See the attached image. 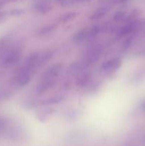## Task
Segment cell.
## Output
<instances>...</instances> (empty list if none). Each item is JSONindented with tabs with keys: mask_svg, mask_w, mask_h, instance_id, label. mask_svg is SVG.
<instances>
[{
	"mask_svg": "<svg viewBox=\"0 0 145 146\" xmlns=\"http://www.w3.org/2000/svg\"><path fill=\"white\" fill-rule=\"evenodd\" d=\"M122 65V60L120 58H114L105 61L102 65V69L104 71H114L118 69Z\"/></svg>",
	"mask_w": 145,
	"mask_h": 146,
	"instance_id": "1",
	"label": "cell"
},
{
	"mask_svg": "<svg viewBox=\"0 0 145 146\" xmlns=\"http://www.w3.org/2000/svg\"><path fill=\"white\" fill-rule=\"evenodd\" d=\"M21 57V51L18 49H14L9 53L3 61V64L5 66H11L18 62Z\"/></svg>",
	"mask_w": 145,
	"mask_h": 146,
	"instance_id": "2",
	"label": "cell"
},
{
	"mask_svg": "<svg viewBox=\"0 0 145 146\" xmlns=\"http://www.w3.org/2000/svg\"><path fill=\"white\" fill-rule=\"evenodd\" d=\"M40 58V54L38 52H35L31 54L28 56L26 61V64L23 69L29 72L32 68H34L37 64H38Z\"/></svg>",
	"mask_w": 145,
	"mask_h": 146,
	"instance_id": "3",
	"label": "cell"
},
{
	"mask_svg": "<svg viewBox=\"0 0 145 146\" xmlns=\"http://www.w3.org/2000/svg\"><path fill=\"white\" fill-rule=\"evenodd\" d=\"M101 52V48L99 46H95L93 48H91L89 51V52L87 54L86 58H85V64H90L92 63L95 62L98 60V58H100V56Z\"/></svg>",
	"mask_w": 145,
	"mask_h": 146,
	"instance_id": "4",
	"label": "cell"
},
{
	"mask_svg": "<svg viewBox=\"0 0 145 146\" xmlns=\"http://www.w3.org/2000/svg\"><path fill=\"white\" fill-rule=\"evenodd\" d=\"M63 69V64H54L53 66L51 67L49 69L47 70L45 73H44L43 78H53V77L58 76L61 72Z\"/></svg>",
	"mask_w": 145,
	"mask_h": 146,
	"instance_id": "5",
	"label": "cell"
},
{
	"mask_svg": "<svg viewBox=\"0 0 145 146\" xmlns=\"http://www.w3.org/2000/svg\"><path fill=\"white\" fill-rule=\"evenodd\" d=\"M54 84H55V81L53 78H43L42 81L37 86V92L39 94H44L47 90L52 88Z\"/></svg>",
	"mask_w": 145,
	"mask_h": 146,
	"instance_id": "6",
	"label": "cell"
},
{
	"mask_svg": "<svg viewBox=\"0 0 145 146\" xmlns=\"http://www.w3.org/2000/svg\"><path fill=\"white\" fill-rule=\"evenodd\" d=\"M31 80V75L29 72L22 68L18 73L16 78V81L19 86H25L29 83Z\"/></svg>",
	"mask_w": 145,
	"mask_h": 146,
	"instance_id": "7",
	"label": "cell"
},
{
	"mask_svg": "<svg viewBox=\"0 0 145 146\" xmlns=\"http://www.w3.org/2000/svg\"><path fill=\"white\" fill-rule=\"evenodd\" d=\"M34 9L37 12L40 13V14H45L51 11L52 9V6L45 1H40L36 3L34 5Z\"/></svg>",
	"mask_w": 145,
	"mask_h": 146,
	"instance_id": "8",
	"label": "cell"
},
{
	"mask_svg": "<svg viewBox=\"0 0 145 146\" xmlns=\"http://www.w3.org/2000/svg\"><path fill=\"white\" fill-rule=\"evenodd\" d=\"M91 78V74L89 72H85L83 74H80L76 81V85L78 86H84L88 85L90 82V80Z\"/></svg>",
	"mask_w": 145,
	"mask_h": 146,
	"instance_id": "9",
	"label": "cell"
},
{
	"mask_svg": "<svg viewBox=\"0 0 145 146\" xmlns=\"http://www.w3.org/2000/svg\"><path fill=\"white\" fill-rule=\"evenodd\" d=\"M54 110L53 109H45L42 110V111H39L37 113L36 116L39 121L41 122H45V121L49 119L52 114L53 113Z\"/></svg>",
	"mask_w": 145,
	"mask_h": 146,
	"instance_id": "10",
	"label": "cell"
},
{
	"mask_svg": "<svg viewBox=\"0 0 145 146\" xmlns=\"http://www.w3.org/2000/svg\"><path fill=\"white\" fill-rule=\"evenodd\" d=\"M88 37V31L86 29H81L77 32L72 37V41L75 44H79Z\"/></svg>",
	"mask_w": 145,
	"mask_h": 146,
	"instance_id": "11",
	"label": "cell"
},
{
	"mask_svg": "<svg viewBox=\"0 0 145 146\" xmlns=\"http://www.w3.org/2000/svg\"><path fill=\"white\" fill-rule=\"evenodd\" d=\"M108 11V8L107 7H102V8H100L99 9L96 10L92 15L90 16V19L91 20H98L102 18L105 14H107V12Z\"/></svg>",
	"mask_w": 145,
	"mask_h": 146,
	"instance_id": "12",
	"label": "cell"
},
{
	"mask_svg": "<svg viewBox=\"0 0 145 146\" xmlns=\"http://www.w3.org/2000/svg\"><path fill=\"white\" fill-rule=\"evenodd\" d=\"M63 100V97L61 96H53L52 98L45 100V101H44L41 103V104L44 106L53 105V104H59Z\"/></svg>",
	"mask_w": 145,
	"mask_h": 146,
	"instance_id": "13",
	"label": "cell"
},
{
	"mask_svg": "<svg viewBox=\"0 0 145 146\" xmlns=\"http://www.w3.org/2000/svg\"><path fill=\"white\" fill-rule=\"evenodd\" d=\"M77 16V13L75 11H69V12H67L65 14H63L61 17H60V21H62V22H67V21H69L73 19L74 18H75Z\"/></svg>",
	"mask_w": 145,
	"mask_h": 146,
	"instance_id": "14",
	"label": "cell"
},
{
	"mask_svg": "<svg viewBox=\"0 0 145 146\" xmlns=\"http://www.w3.org/2000/svg\"><path fill=\"white\" fill-rule=\"evenodd\" d=\"M100 31V27L98 26H94L90 29V31H88V37L87 38H93L96 36Z\"/></svg>",
	"mask_w": 145,
	"mask_h": 146,
	"instance_id": "15",
	"label": "cell"
},
{
	"mask_svg": "<svg viewBox=\"0 0 145 146\" xmlns=\"http://www.w3.org/2000/svg\"><path fill=\"white\" fill-rule=\"evenodd\" d=\"M56 24H48V25L45 26L40 31V34L41 35H44V34H46L50 33L51 31H52L56 27Z\"/></svg>",
	"mask_w": 145,
	"mask_h": 146,
	"instance_id": "16",
	"label": "cell"
},
{
	"mask_svg": "<svg viewBox=\"0 0 145 146\" xmlns=\"http://www.w3.org/2000/svg\"><path fill=\"white\" fill-rule=\"evenodd\" d=\"M52 55L53 53L51 51H47V52L42 54V55L40 54V58L38 64H44V63H45L46 61H48L52 57Z\"/></svg>",
	"mask_w": 145,
	"mask_h": 146,
	"instance_id": "17",
	"label": "cell"
},
{
	"mask_svg": "<svg viewBox=\"0 0 145 146\" xmlns=\"http://www.w3.org/2000/svg\"><path fill=\"white\" fill-rule=\"evenodd\" d=\"M125 17V13L123 12V11H117L113 17V19L115 20V21H122V19H124V18Z\"/></svg>",
	"mask_w": 145,
	"mask_h": 146,
	"instance_id": "18",
	"label": "cell"
},
{
	"mask_svg": "<svg viewBox=\"0 0 145 146\" xmlns=\"http://www.w3.org/2000/svg\"><path fill=\"white\" fill-rule=\"evenodd\" d=\"M24 13V10L21 9H14L10 11V14L11 16H19Z\"/></svg>",
	"mask_w": 145,
	"mask_h": 146,
	"instance_id": "19",
	"label": "cell"
},
{
	"mask_svg": "<svg viewBox=\"0 0 145 146\" xmlns=\"http://www.w3.org/2000/svg\"><path fill=\"white\" fill-rule=\"evenodd\" d=\"M88 1H89V0H70V1H71V4H73V3H82Z\"/></svg>",
	"mask_w": 145,
	"mask_h": 146,
	"instance_id": "20",
	"label": "cell"
},
{
	"mask_svg": "<svg viewBox=\"0 0 145 146\" xmlns=\"http://www.w3.org/2000/svg\"><path fill=\"white\" fill-rule=\"evenodd\" d=\"M6 16H7L6 12H0V21L4 20L5 19Z\"/></svg>",
	"mask_w": 145,
	"mask_h": 146,
	"instance_id": "21",
	"label": "cell"
}]
</instances>
